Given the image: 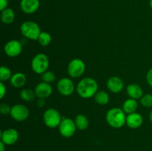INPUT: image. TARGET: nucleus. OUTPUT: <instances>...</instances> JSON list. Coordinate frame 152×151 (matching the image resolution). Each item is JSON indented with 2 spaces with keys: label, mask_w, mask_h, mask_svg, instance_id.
<instances>
[{
  "label": "nucleus",
  "mask_w": 152,
  "mask_h": 151,
  "mask_svg": "<svg viewBox=\"0 0 152 151\" xmlns=\"http://www.w3.org/2000/svg\"><path fill=\"white\" fill-rule=\"evenodd\" d=\"M149 118H150V121L152 122V111L150 113V114H149Z\"/></svg>",
  "instance_id": "473e14b6"
},
{
  "label": "nucleus",
  "mask_w": 152,
  "mask_h": 151,
  "mask_svg": "<svg viewBox=\"0 0 152 151\" xmlns=\"http://www.w3.org/2000/svg\"><path fill=\"white\" fill-rule=\"evenodd\" d=\"M146 80L148 84L152 87V68H151V69L148 70V72L147 73Z\"/></svg>",
  "instance_id": "cd10ccee"
},
{
  "label": "nucleus",
  "mask_w": 152,
  "mask_h": 151,
  "mask_svg": "<svg viewBox=\"0 0 152 151\" xmlns=\"http://www.w3.org/2000/svg\"><path fill=\"white\" fill-rule=\"evenodd\" d=\"M27 78L25 74L22 73H16L10 78V84L14 87H22L25 84Z\"/></svg>",
  "instance_id": "f3484780"
},
{
  "label": "nucleus",
  "mask_w": 152,
  "mask_h": 151,
  "mask_svg": "<svg viewBox=\"0 0 152 151\" xmlns=\"http://www.w3.org/2000/svg\"><path fill=\"white\" fill-rule=\"evenodd\" d=\"M35 91L30 89H23L20 93V97L22 100L26 102H32L35 99Z\"/></svg>",
  "instance_id": "4be33fe9"
},
{
  "label": "nucleus",
  "mask_w": 152,
  "mask_h": 151,
  "mask_svg": "<svg viewBox=\"0 0 152 151\" xmlns=\"http://www.w3.org/2000/svg\"><path fill=\"white\" fill-rule=\"evenodd\" d=\"M5 144H4L3 142H0V151H4V149H5Z\"/></svg>",
  "instance_id": "2f4dec72"
},
{
  "label": "nucleus",
  "mask_w": 152,
  "mask_h": 151,
  "mask_svg": "<svg viewBox=\"0 0 152 151\" xmlns=\"http://www.w3.org/2000/svg\"><path fill=\"white\" fill-rule=\"evenodd\" d=\"M74 121H75L77 128L80 130H86L89 125V121L87 117L84 115H82V114L77 115Z\"/></svg>",
  "instance_id": "aec40b11"
},
{
  "label": "nucleus",
  "mask_w": 152,
  "mask_h": 151,
  "mask_svg": "<svg viewBox=\"0 0 152 151\" xmlns=\"http://www.w3.org/2000/svg\"><path fill=\"white\" fill-rule=\"evenodd\" d=\"M95 101L99 105H107L109 102V96L106 92L99 91L95 94Z\"/></svg>",
  "instance_id": "412c9836"
},
{
  "label": "nucleus",
  "mask_w": 152,
  "mask_h": 151,
  "mask_svg": "<svg viewBox=\"0 0 152 151\" xmlns=\"http://www.w3.org/2000/svg\"><path fill=\"white\" fill-rule=\"evenodd\" d=\"M37 40L42 46H48L51 41V36L48 33L42 32Z\"/></svg>",
  "instance_id": "5701e85b"
},
{
  "label": "nucleus",
  "mask_w": 152,
  "mask_h": 151,
  "mask_svg": "<svg viewBox=\"0 0 152 151\" xmlns=\"http://www.w3.org/2000/svg\"><path fill=\"white\" fill-rule=\"evenodd\" d=\"M41 78L44 82L50 84L56 79V76H55V74L51 71H45L42 74Z\"/></svg>",
  "instance_id": "393cba45"
},
{
  "label": "nucleus",
  "mask_w": 152,
  "mask_h": 151,
  "mask_svg": "<svg viewBox=\"0 0 152 151\" xmlns=\"http://www.w3.org/2000/svg\"><path fill=\"white\" fill-rule=\"evenodd\" d=\"M8 1L7 0H0V10L2 11L4 9L7 8Z\"/></svg>",
  "instance_id": "c85d7f7f"
},
{
  "label": "nucleus",
  "mask_w": 152,
  "mask_h": 151,
  "mask_svg": "<svg viewBox=\"0 0 152 151\" xmlns=\"http://www.w3.org/2000/svg\"><path fill=\"white\" fill-rule=\"evenodd\" d=\"M1 142L5 145L14 144L19 139V133L16 130L12 128L7 129L1 132Z\"/></svg>",
  "instance_id": "1a4fd4ad"
},
{
  "label": "nucleus",
  "mask_w": 152,
  "mask_h": 151,
  "mask_svg": "<svg viewBox=\"0 0 152 151\" xmlns=\"http://www.w3.org/2000/svg\"><path fill=\"white\" fill-rule=\"evenodd\" d=\"M4 52L10 57L19 56L22 50V45L17 40H10L4 46Z\"/></svg>",
  "instance_id": "9b49d317"
},
{
  "label": "nucleus",
  "mask_w": 152,
  "mask_h": 151,
  "mask_svg": "<svg viewBox=\"0 0 152 151\" xmlns=\"http://www.w3.org/2000/svg\"><path fill=\"white\" fill-rule=\"evenodd\" d=\"M98 84L94 78H84L77 84V93L83 99H88L97 93Z\"/></svg>",
  "instance_id": "f257e3e1"
},
{
  "label": "nucleus",
  "mask_w": 152,
  "mask_h": 151,
  "mask_svg": "<svg viewBox=\"0 0 152 151\" xmlns=\"http://www.w3.org/2000/svg\"><path fill=\"white\" fill-rule=\"evenodd\" d=\"M107 123L114 128H120L126 123V116L123 110L120 108H111L106 114Z\"/></svg>",
  "instance_id": "f03ea898"
},
{
  "label": "nucleus",
  "mask_w": 152,
  "mask_h": 151,
  "mask_svg": "<svg viewBox=\"0 0 152 151\" xmlns=\"http://www.w3.org/2000/svg\"><path fill=\"white\" fill-rule=\"evenodd\" d=\"M39 7V0H21L20 8L26 14L35 13Z\"/></svg>",
  "instance_id": "f8f14e48"
},
{
  "label": "nucleus",
  "mask_w": 152,
  "mask_h": 151,
  "mask_svg": "<svg viewBox=\"0 0 152 151\" xmlns=\"http://www.w3.org/2000/svg\"><path fill=\"white\" fill-rule=\"evenodd\" d=\"M138 107V104L137 100L133 99H130L126 100L124 102L123 106V110L125 113H134L135 110L137 109Z\"/></svg>",
  "instance_id": "6ab92c4d"
},
{
  "label": "nucleus",
  "mask_w": 152,
  "mask_h": 151,
  "mask_svg": "<svg viewBox=\"0 0 152 151\" xmlns=\"http://www.w3.org/2000/svg\"><path fill=\"white\" fill-rule=\"evenodd\" d=\"M86 65L84 62L80 59H74L69 62L68 66V73L73 78L80 77L85 72Z\"/></svg>",
  "instance_id": "423d86ee"
},
{
  "label": "nucleus",
  "mask_w": 152,
  "mask_h": 151,
  "mask_svg": "<svg viewBox=\"0 0 152 151\" xmlns=\"http://www.w3.org/2000/svg\"><path fill=\"white\" fill-rule=\"evenodd\" d=\"M37 105L39 107H42L45 105V100L44 99H42V98H39L38 101H37Z\"/></svg>",
  "instance_id": "7c9ffc66"
},
{
  "label": "nucleus",
  "mask_w": 152,
  "mask_h": 151,
  "mask_svg": "<svg viewBox=\"0 0 152 151\" xmlns=\"http://www.w3.org/2000/svg\"><path fill=\"white\" fill-rule=\"evenodd\" d=\"M43 119L46 126L50 128L59 127L62 121L60 113L53 108L48 109L43 115Z\"/></svg>",
  "instance_id": "39448f33"
},
{
  "label": "nucleus",
  "mask_w": 152,
  "mask_h": 151,
  "mask_svg": "<svg viewBox=\"0 0 152 151\" xmlns=\"http://www.w3.org/2000/svg\"><path fill=\"white\" fill-rule=\"evenodd\" d=\"M20 30L24 36L31 40L38 39L42 33L39 25L36 22L31 21L23 22L20 27Z\"/></svg>",
  "instance_id": "7ed1b4c3"
},
{
  "label": "nucleus",
  "mask_w": 152,
  "mask_h": 151,
  "mask_svg": "<svg viewBox=\"0 0 152 151\" xmlns=\"http://www.w3.org/2000/svg\"><path fill=\"white\" fill-rule=\"evenodd\" d=\"M0 89H1L0 98H1V99H2V98L4 97V95H5V93H6V87H5V86H4V84H3L2 81L0 83Z\"/></svg>",
  "instance_id": "c756f323"
},
{
  "label": "nucleus",
  "mask_w": 152,
  "mask_h": 151,
  "mask_svg": "<svg viewBox=\"0 0 152 151\" xmlns=\"http://www.w3.org/2000/svg\"><path fill=\"white\" fill-rule=\"evenodd\" d=\"M127 93L129 96V97L131 99H141L142 97V93H143V91H142V88L140 85L137 84H129L127 87Z\"/></svg>",
  "instance_id": "dca6fc26"
},
{
  "label": "nucleus",
  "mask_w": 152,
  "mask_h": 151,
  "mask_svg": "<svg viewBox=\"0 0 152 151\" xmlns=\"http://www.w3.org/2000/svg\"><path fill=\"white\" fill-rule=\"evenodd\" d=\"M10 115L17 121H22L29 116V110L23 105H15L11 107Z\"/></svg>",
  "instance_id": "6e6552de"
},
{
  "label": "nucleus",
  "mask_w": 152,
  "mask_h": 151,
  "mask_svg": "<svg viewBox=\"0 0 152 151\" xmlns=\"http://www.w3.org/2000/svg\"><path fill=\"white\" fill-rule=\"evenodd\" d=\"M143 122L142 116L137 113H132L126 116V124L131 129H137Z\"/></svg>",
  "instance_id": "ddd939ff"
},
{
  "label": "nucleus",
  "mask_w": 152,
  "mask_h": 151,
  "mask_svg": "<svg viewBox=\"0 0 152 151\" xmlns=\"http://www.w3.org/2000/svg\"><path fill=\"white\" fill-rule=\"evenodd\" d=\"M52 87L49 83L41 82L37 85L35 87V93L36 96L39 98L42 99H45L50 96L52 93Z\"/></svg>",
  "instance_id": "4468645a"
},
{
  "label": "nucleus",
  "mask_w": 152,
  "mask_h": 151,
  "mask_svg": "<svg viewBox=\"0 0 152 151\" xmlns=\"http://www.w3.org/2000/svg\"><path fill=\"white\" fill-rule=\"evenodd\" d=\"M124 87L123 80L117 76H112L107 81V87L111 92L114 93H120Z\"/></svg>",
  "instance_id": "2eb2a0df"
},
{
  "label": "nucleus",
  "mask_w": 152,
  "mask_h": 151,
  "mask_svg": "<svg viewBox=\"0 0 152 151\" xmlns=\"http://www.w3.org/2000/svg\"><path fill=\"white\" fill-rule=\"evenodd\" d=\"M15 18V13L13 9L6 8L1 11V19L2 22L6 25H10L13 22Z\"/></svg>",
  "instance_id": "a211bd4d"
},
{
  "label": "nucleus",
  "mask_w": 152,
  "mask_h": 151,
  "mask_svg": "<svg viewBox=\"0 0 152 151\" xmlns=\"http://www.w3.org/2000/svg\"><path fill=\"white\" fill-rule=\"evenodd\" d=\"M149 4H150V7H151V8L152 9V0H150L149 1Z\"/></svg>",
  "instance_id": "72a5a7b5"
},
{
  "label": "nucleus",
  "mask_w": 152,
  "mask_h": 151,
  "mask_svg": "<svg viewBox=\"0 0 152 151\" xmlns=\"http://www.w3.org/2000/svg\"><path fill=\"white\" fill-rule=\"evenodd\" d=\"M11 71L7 67L2 66L0 68V80L1 81H7L11 78Z\"/></svg>",
  "instance_id": "b1692460"
},
{
  "label": "nucleus",
  "mask_w": 152,
  "mask_h": 151,
  "mask_svg": "<svg viewBox=\"0 0 152 151\" xmlns=\"http://www.w3.org/2000/svg\"><path fill=\"white\" fill-rule=\"evenodd\" d=\"M77 130L75 121L68 118H63L59 126L60 134L65 138H70L75 133Z\"/></svg>",
  "instance_id": "0eeeda50"
},
{
  "label": "nucleus",
  "mask_w": 152,
  "mask_h": 151,
  "mask_svg": "<svg viewBox=\"0 0 152 151\" xmlns=\"http://www.w3.org/2000/svg\"><path fill=\"white\" fill-rule=\"evenodd\" d=\"M49 66V60L48 56L44 53H39L34 56L31 62V68L36 73L42 74L47 71Z\"/></svg>",
  "instance_id": "20e7f679"
},
{
  "label": "nucleus",
  "mask_w": 152,
  "mask_h": 151,
  "mask_svg": "<svg viewBox=\"0 0 152 151\" xmlns=\"http://www.w3.org/2000/svg\"><path fill=\"white\" fill-rule=\"evenodd\" d=\"M10 111H11V107L7 104H1L0 105V113L3 115L10 113Z\"/></svg>",
  "instance_id": "bb28decb"
},
{
  "label": "nucleus",
  "mask_w": 152,
  "mask_h": 151,
  "mask_svg": "<svg viewBox=\"0 0 152 151\" xmlns=\"http://www.w3.org/2000/svg\"><path fill=\"white\" fill-rule=\"evenodd\" d=\"M57 89L63 96H70L74 91V84L70 78H62L58 81Z\"/></svg>",
  "instance_id": "9d476101"
},
{
  "label": "nucleus",
  "mask_w": 152,
  "mask_h": 151,
  "mask_svg": "<svg viewBox=\"0 0 152 151\" xmlns=\"http://www.w3.org/2000/svg\"><path fill=\"white\" fill-rule=\"evenodd\" d=\"M142 105L145 107H152V95L146 94L144 95L140 99Z\"/></svg>",
  "instance_id": "a878e982"
}]
</instances>
